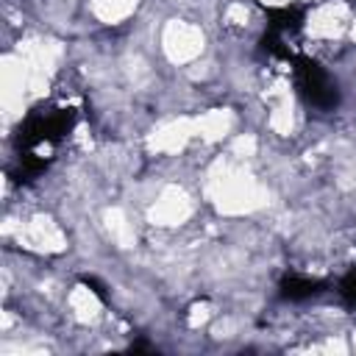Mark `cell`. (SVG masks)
I'll list each match as a JSON object with an SVG mask.
<instances>
[{"label":"cell","instance_id":"cell-1","mask_svg":"<svg viewBox=\"0 0 356 356\" xmlns=\"http://www.w3.org/2000/svg\"><path fill=\"white\" fill-rule=\"evenodd\" d=\"M136 0H92V11L106 22H120L134 11Z\"/></svg>","mask_w":356,"mask_h":356}]
</instances>
